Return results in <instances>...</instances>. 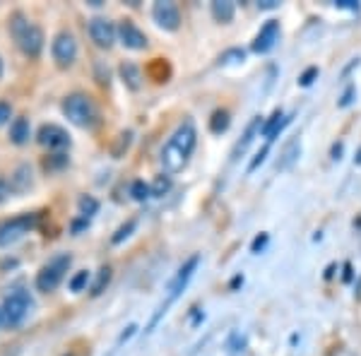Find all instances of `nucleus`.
I'll use <instances>...</instances> for the list:
<instances>
[{
    "mask_svg": "<svg viewBox=\"0 0 361 356\" xmlns=\"http://www.w3.org/2000/svg\"><path fill=\"white\" fill-rule=\"evenodd\" d=\"M195 142H197V130H195L193 121H183V123L176 128V133L169 137V142L161 147V154H159L161 168H164L166 173H178L180 168L188 164V156L193 154Z\"/></svg>",
    "mask_w": 361,
    "mask_h": 356,
    "instance_id": "obj_1",
    "label": "nucleus"
},
{
    "mask_svg": "<svg viewBox=\"0 0 361 356\" xmlns=\"http://www.w3.org/2000/svg\"><path fill=\"white\" fill-rule=\"evenodd\" d=\"M10 34L22 49V54L29 58H39L44 49V32L42 27H37L34 22H29L22 13H15L10 20Z\"/></svg>",
    "mask_w": 361,
    "mask_h": 356,
    "instance_id": "obj_2",
    "label": "nucleus"
},
{
    "mask_svg": "<svg viewBox=\"0 0 361 356\" xmlns=\"http://www.w3.org/2000/svg\"><path fill=\"white\" fill-rule=\"evenodd\" d=\"M63 113L68 116V121L78 128H92L97 123V106L92 104L90 97L85 94H73L63 102Z\"/></svg>",
    "mask_w": 361,
    "mask_h": 356,
    "instance_id": "obj_3",
    "label": "nucleus"
},
{
    "mask_svg": "<svg viewBox=\"0 0 361 356\" xmlns=\"http://www.w3.org/2000/svg\"><path fill=\"white\" fill-rule=\"evenodd\" d=\"M70 262H73V258H70L68 253H63V255H58V258L51 260V262H46V265L37 274V289L44 291V294H49V291H56L58 284H61L63 277H66Z\"/></svg>",
    "mask_w": 361,
    "mask_h": 356,
    "instance_id": "obj_4",
    "label": "nucleus"
},
{
    "mask_svg": "<svg viewBox=\"0 0 361 356\" xmlns=\"http://www.w3.org/2000/svg\"><path fill=\"white\" fill-rule=\"evenodd\" d=\"M197 262H200V258H197V255H193V258H190V260H185V265L180 267V270L176 272V277H173V282L169 284V296H166V301L161 303V306H159V311H157V315L152 318V323H149V330H152L154 325L159 323V318H161V315H164V313L169 311V306H171V303L176 301L178 296H180V291L185 289V284H188V282H190V277H193V272H195Z\"/></svg>",
    "mask_w": 361,
    "mask_h": 356,
    "instance_id": "obj_5",
    "label": "nucleus"
},
{
    "mask_svg": "<svg viewBox=\"0 0 361 356\" xmlns=\"http://www.w3.org/2000/svg\"><path fill=\"white\" fill-rule=\"evenodd\" d=\"M37 219H39V214L27 212V214H17V217L3 221V224H0V248L20 241L25 233H29L37 226Z\"/></svg>",
    "mask_w": 361,
    "mask_h": 356,
    "instance_id": "obj_6",
    "label": "nucleus"
},
{
    "mask_svg": "<svg viewBox=\"0 0 361 356\" xmlns=\"http://www.w3.org/2000/svg\"><path fill=\"white\" fill-rule=\"evenodd\" d=\"M29 308H32V299L27 291H13L8 299L3 301V313L8 325H20L27 318Z\"/></svg>",
    "mask_w": 361,
    "mask_h": 356,
    "instance_id": "obj_7",
    "label": "nucleus"
},
{
    "mask_svg": "<svg viewBox=\"0 0 361 356\" xmlns=\"http://www.w3.org/2000/svg\"><path fill=\"white\" fill-rule=\"evenodd\" d=\"M51 54H54V61L61 68H70L78 58V42L70 32H58L54 39V46H51Z\"/></svg>",
    "mask_w": 361,
    "mask_h": 356,
    "instance_id": "obj_8",
    "label": "nucleus"
},
{
    "mask_svg": "<svg viewBox=\"0 0 361 356\" xmlns=\"http://www.w3.org/2000/svg\"><path fill=\"white\" fill-rule=\"evenodd\" d=\"M152 17H154L157 25H159L161 29H166V32H176V29L180 27V13L176 8V3H169V0H159V3H154Z\"/></svg>",
    "mask_w": 361,
    "mask_h": 356,
    "instance_id": "obj_9",
    "label": "nucleus"
},
{
    "mask_svg": "<svg viewBox=\"0 0 361 356\" xmlns=\"http://www.w3.org/2000/svg\"><path fill=\"white\" fill-rule=\"evenodd\" d=\"M90 37L99 49H111L116 42V27L106 17H94V20L90 22Z\"/></svg>",
    "mask_w": 361,
    "mask_h": 356,
    "instance_id": "obj_10",
    "label": "nucleus"
},
{
    "mask_svg": "<svg viewBox=\"0 0 361 356\" xmlns=\"http://www.w3.org/2000/svg\"><path fill=\"white\" fill-rule=\"evenodd\" d=\"M118 37H121V44H123L126 49H130V51H145V49H147V34H145L140 27L133 25L130 20L121 22Z\"/></svg>",
    "mask_w": 361,
    "mask_h": 356,
    "instance_id": "obj_11",
    "label": "nucleus"
},
{
    "mask_svg": "<svg viewBox=\"0 0 361 356\" xmlns=\"http://www.w3.org/2000/svg\"><path fill=\"white\" fill-rule=\"evenodd\" d=\"M37 137H39V142H42L44 147H49V149H66V147H70L68 133L63 130L61 125H54V123L39 128V135Z\"/></svg>",
    "mask_w": 361,
    "mask_h": 356,
    "instance_id": "obj_12",
    "label": "nucleus"
},
{
    "mask_svg": "<svg viewBox=\"0 0 361 356\" xmlns=\"http://www.w3.org/2000/svg\"><path fill=\"white\" fill-rule=\"evenodd\" d=\"M277 34H279V22L277 20L265 22V27L260 29V34L255 37V42H253V51H255V54H267V51L275 46Z\"/></svg>",
    "mask_w": 361,
    "mask_h": 356,
    "instance_id": "obj_13",
    "label": "nucleus"
},
{
    "mask_svg": "<svg viewBox=\"0 0 361 356\" xmlns=\"http://www.w3.org/2000/svg\"><path fill=\"white\" fill-rule=\"evenodd\" d=\"M258 130H263V118H260V116H255V118L250 121V125L246 128V133H243V137L236 142L234 152H231V156H234V159H238V156L248 149V145L253 142V137H255V133H258Z\"/></svg>",
    "mask_w": 361,
    "mask_h": 356,
    "instance_id": "obj_14",
    "label": "nucleus"
},
{
    "mask_svg": "<svg viewBox=\"0 0 361 356\" xmlns=\"http://www.w3.org/2000/svg\"><path fill=\"white\" fill-rule=\"evenodd\" d=\"M292 118H287V116L282 113V111H275V113L267 118V123H263V135L267 137V140H275L279 133H282V128L289 123Z\"/></svg>",
    "mask_w": 361,
    "mask_h": 356,
    "instance_id": "obj_15",
    "label": "nucleus"
},
{
    "mask_svg": "<svg viewBox=\"0 0 361 356\" xmlns=\"http://www.w3.org/2000/svg\"><path fill=\"white\" fill-rule=\"evenodd\" d=\"M29 137H32V125H29L27 118H15L13 125H10V140L15 145H27Z\"/></svg>",
    "mask_w": 361,
    "mask_h": 356,
    "instance_id": "obj_16",
    "label": "nucleus"
},
{
    "mask_svg": "<svg viewBox=\"0 0 361 356\" xmlns=\"http://www.w3.org/2000/svg\"><path fill=\"white\" fill-rule=\"evenodd\" d=\"M121 78H123V82L130 87L133 92H137L140 87H142V73H140V68L133 66V63H123V66H121Z\"/></svg>",
    "mask_w": 361,
    "mask_h": 356,
    "instance_id": "obj_17",
    "label": "nucleus"
},
{
    "mask_svg": "<svg viewBox=\"0 0 361 356\" xmlns=\"http://www.w3.org/2000/svg\"><path fill=\"white\" fill-rule=\"evenodd\" d=\"M212 17L217 22H231L234 20V3H229V0H214L212 3Z\"/></svg>",
    "mask_w": 361,
    "mask_h": 356,
    "instance_id": "obj_18",
    "label": "nucleus"
},
{
    "mask_svg": "<svg viewBox=\"0 0 361 356\" xmlns=\"http://www.w3.org/2000/svg\"><path fill=\"white\" fill-rule=\"evenodd\" d=\"M299 152H301V145L296 142V140H294V142H289V145H287V149H284V154H282L284 159L277 164V171H284V168L292 166L294 161H296V156H299Z\"/></svg>",
    "mask_w": 361,
    "mask_h": 356,
    "instance_id": "obj_19",
    "label": "nucleus"
},
{
    "mask_svg": "<svg viewBox=\"0 0 361 356\" xmlns=\"http://www.w3.org/2000/svg\"><path fill=\"white\" fill-rule=\"evenodd\" d=\"M229 111H214L212 121H209V130L214 133V135H219V133H224L226 128H229Z\"/></svg>",
    "mask_w": 361,
    "mask_h": 356,
    "instance_id": "obj_20",
    "label": "nucleus"
},
{
    "mask_svg": "<svg viewBox=\"0 0 361 356\" xmlns=\"http://www.w3.org/2000/svg\"><path fill=\"white\" fill-rule=\"evenodd\" d=\"M109 282H111V267L109 265H104L102 270H99V277H97V282H94V287H92V294L99 296L104 289L109 287Z\"/></svg>",
    "mask_w": 361,
    "mask_h": 356,
    "instance_id": "obj_21",
    "label": "nucleus"
},
{
    "mask_svg": "<svg viewBox=\"0 0 361 356\" xmlns=\"http://www.w3.org/2000/svg\"><path fill=\"white\" fill-rule=\"evenodd\" d=\"M29 183H32V171H29V166H20L17 168V173L13 176V188L25 190Z\"/></svg>",
    "mask_w": 361,
    "mask_h": 356,
    "instance_id": "obj_22",
    "label": "nucleus"
},
{
    "mask_svg": "<svg viewBox=\"0 0 361 356\" xmlns=\"http://www.w3.org/2000/svg\"><path fill=\"white\" fill-rule=\"evenodd\" d=\"M130 195H133V200H137V202L147 200V197L152 195V185H147L145 180H135V183L130 185Z\"/></svg>",
    "mask_w": 361,
    "mask_h": 356,
    "instance_id": "obj_23",
    "label": "nucleus"
},
{
    "mask_svg": "<svg viewBox=\"0 0 361 356\" xmlns=\"http://www.w3.org/2000/svg\"><path fill=\"white\" fill-rule=\"evenodd\" d=\"M97 209H99V202L92 195L80 197V214H82L85 219H90L92 214H97Z\"/></svg>",
    "mask_w": 361,
    "mask_h": 356,
    "instance_id": "obj_24",
    "label": "nucleus"
},
{
    "mask_svg": "<svg viewBox=\"0 0 361 356\" xmlns=\"http://www.w3.org/2000/svg\"><path fill=\"white\" fill-rule=\"evenodd\" d=\"M169 190H171V178H169V176H157L154 183H152V195L161 197V195H166Z\"/></svg>",
    "mask_w": 361,
    "mask_h": 356,
    "instance_id": "obj_25",
    "label": "nucleus"
},
{
    "mask_svg": "<svg viewBox=\"0 0 361 356\" xmlns=\"http://www.w3.org/2000/svg\"><path fill=\"white\" fill-rule=\"evenodd\" d=\"M87 282H90V272L82 270V272H78L73 279H70V291H75V294H80L85 287H87Z\"/></svg>",
    "mask_w": 361,
    "mask_h": 356,
    "instance_id": "obj_26",
    "label": "nucleus"
},
{
    "mask_svg": "<svg viewBox=\"0 0 361 356\" xmlns=\"http://www.w3.org/2000/svg\"><path fill=\"white\" fill-rule=\"evenodd\" d=\"M133 229H135V219H130V221H128V224H123V226H121V229L116 231V236L111 238V241H114V243H121V241H123V238H128V236H130V233H133Z\"/></svg>",
    "mask_w": 361,
    "mask_h": 356,
    "instance_id": "obj_27",
    "label": "nucleus"
},
{
    "mask_svg": "<svg viewBox=\"0 0 361 356\" xmlns=\"http://www.w3.org/2000/svg\"><path fill=\"white\" fill-rule=\"evenodd\" d=\"M267 152H270V147H267V145H265V147L260 149L258 154H255V159L248 164V173H250V171H255V168H258L260 164H263V161H265V156H267Z\"/></svg>",
    "mask_w": 361,
    "mask_h": 356,
    "instance_id": "obj_28",
    "label": "nucleus"
},
{
    "mask_svg": "<svg viewBox=\"0 0 361 356\" xmlns=\"http://www.w3.org/2000/svg\"><path fill=\"white\" fill-rule=\"evenodd\" d=\"M10 116H13V106L8 102H0V125L10 123Z\"/></svg>",
    "mask_w": 361,
    "mask_h": 356,
    "instance_id": "obj_29",
    "label": "nucleus"
},
{
    "mask_svg": "<svg viewBox=\"0 0 361 356\" xmlns=\"http://www.w3.org/2000/svg\"><path fill=\"white\" fill-rule=\"evenodd\" d=\"M313 78H318V68H308L304 75L299 78V82H301V87H308L313 82Z\"/></svg>",
    "mask_w": 361,
    "mask_h": 356,
    "instance_id": "obj_30",
    "label": "nucleus"
},
{
    "mask_svg": "<svg viewBox=\"0 0 361 356\" xmlns=\"http://www.w3.org/2000/svg\"><path fill=\"white\" fill-rule=\"evenodd\" d=\"M243 56H246V54H243L241 49H231V51H226V54L222 56V63H234L231 58H236V61H243Z\"/></svg>",
    "mask_w": 361,
    "mask_h": 356,
    "instance_id": "obj_31",
    "label": "nucleus"
},
{
    "mask_svg": "<svg viewBox=\"0 0 361 356\" xmlns=\"http://www.w3.org/2000/svg\"><path fill=\"white\" fill-rule=\"evenodd\" d=\"M265 243H267V233H260V236L253 241V246H250V250H253V253H260V250L265 248Z\"/></svg>",
    "mask_w": 361,
    "mask_h": 356,
    "instance_id": "obj_32",
    "label": "nucleus"
},
{
    "mask_svg": "<svg viewBox=\"0 0 361 356\" xmlns=\"http://www.w3.org/2000/svg\"><path fill=\"white\" fill-rule=\"evenodd\" d=\"M352 97H354V87H347V92L340 99V106H349V104H352Z\"/></svg>",
    "mask_w": 361,
    "mask_h": 356,
    "instance_id": "obj_33",
    "label": "nucleus"
},
{
    "mask_svg": "<svg viewBox=\"0 0 361 356\" xmlns=\"http://www.w3.org/2000/svg\"><path fill=\"white\" fill-rule=\"evenodd\" d=\"M137 328H135V325H128V328H126V332H123V335H121L118 337V344H123L126 340H128V337H133V332H135Z\"/></svg>",
    "mask_w": 361,
    "mask_h": 356,
    "instance_id": "obj_34",
    "label": "nucleus"
},
{
    "mask_svg": "<svg viewBox=\"0 0 361 356\" xmlns=\"http://www.w3.org/2000/svg\"><path fill=\"white\" fill-rule=\"evenodd\" d=\"M335 5H337V8H349V10H357L359 8L354 0H340V3H335Z\"/></svg>",
    "mask_w": 361,
    "mask_h": 356,
    "instance_id": "obj_35",
    "label": "nucleus"
},
{
    "mask_svg": "<svg viewBox=\"0 0 361 356\" xmlns=\"http://www.w3.org/2000/svg\"><path fill=\"white\" fill-rule=\"evenodd\" d=\"M260 8H277V0H265V3H260Z\"/></svg>",
    "mask_w": 361,
    "mask_h": 356,
    "instance_id": "obj_36",
    "label": "nucleus"
},
{
    "mask_svg": "<svg viewBox=\"0 0 361 356\" xmlns=\"http://www.w3.org/2000/svg\"><path fill=\"white\" fill-rule=\"evenodd\" d=\"M340 154H342V145H335V147H333V156H335V159H340Z\"/></svg>",
    "mask_w": 361,
    "mask_h": 356,
    "instance_id": "obj_37",
    "label": "nucleus"
},
{
    "mask_svg": "<svg viewBox=\"0 0 361 356\" xmlns=\"http://www.w3.org/2000/svg\"><path fill=\"white\" fill-rule=\"evenodd\" d=\"M5 323V313H3V308H0V325Z\"/></svg>",
    "mask_w": 361,
    "mask_h": 356,
    "instance_id": "obj_38",
    "label": "nucleus"
},
{
    "mask_svg": "<svg viewBox=\"0 0 361 356\" xmlns=\"http://www.w3.org/2000/svg\"><path fill=\"white\" fill-rule=\"evenodd\" d=\"M0 78H3V58H0Z\"/></svg>",
    "mask_w": 361,
    "mask_h": 356,
    "instance_id": "obj_39",
    "label": "nucleus"
},
{
    "mask_svg": "<svg viewBox=\"0 0 361 356\" xmlns=\"http://www.w3.org/2000/svg\"><path fill=\"white\" fill-rule=\"evenodd\" d=\"M357 161H359V164H361V152H359V156H357Z\"/></svg>",
    "mask_w": 361,
    "mask_h": 356,
    "instance_id": "obj_40",
    "label": "nucleus"
}]
</instances>
